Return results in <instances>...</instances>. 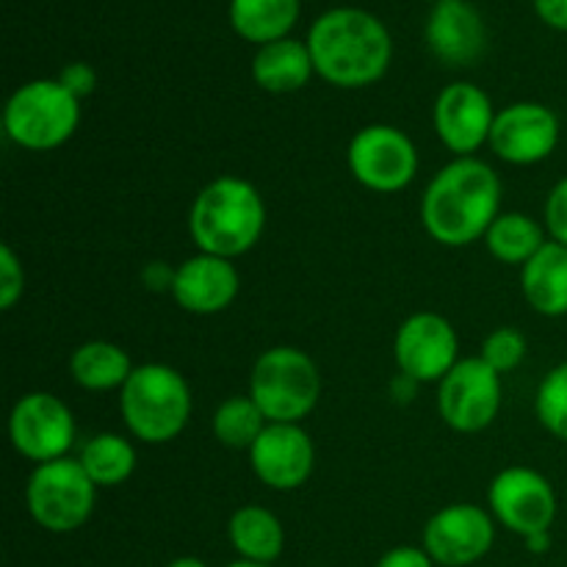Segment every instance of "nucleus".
<instances>
[{
    "label": "nucleus",
    "instance_id": "1",
    "mask_svg": "<svg viewBox=\"0 0 567 567\" xmlns=\"http://www.w3.org/2000/svg\"><path fill=\"white\" fill-rule=\"evenodd\" d=\"M502 214V177L491 164L471 158L449 161L432 175L421 197V225L441 247L482 241Z\"/></svg>",
    "mask_w": 567,
    "mask_h": 567
},
{
    "label": "nucleus",
    "instance_id": "2",
    "mask_svg": "<svg viewBox=\"0 0 567 567\" xmlns=\"http://www.w3.org/2000/svg\"><path fill=\"white\" fill-rule=\"evenodd\" d=\"M316 75L336 89H365L391 70L393 39L385 22L358 6L321 11L308 31Z\"/></svg>",
    "mask_w": 567,
    "mask_h": 567
},
{
    "label": "nucleus",
    "instance_id": "3",
    "mask_svg": "<svg viewBox=\"0 0 567 567\" xmlns=\"http://www.w3.org/2000/svg\"><path fill=\"white\" fill-rule=\"evenodd\" d=\"M264 233V194L244 177L221 175L205 183L188 208V236L197 252L238 260L258 247Z\"/></svg>",
    "mask_w": 567,
    "mask_h": 567
},
{
    "label": "nucleus",
    "instance_id": "4",
    "mask_svg": "<svg viewBox=\"0 0 567 567\" xmlns=\"http://www.w3.org/2000/svg\"><path fill=\"white\" fill-rule=\"evenodd\" d=\"M192 385L166 363H142L120 391V415L127 432L150 446L177 441L192 421Z\"/></svg>",
    "mask_w": 567,
    "mask_h": 567
},
{
    "label": "nucleus",
    "instance_id": "5",
    "mask_svg": "<svg viewBox=\"0 0 567 567\" xmlns=\"http://www.w3.org/2000/svg\"><path fill=\"white\" fill-rule=\"evenodd\" d=\"M81 125V100L59 78H37L11 92L3 131L17 147L50 153L70 142Z\"/></svg>",
    "mask_w": 567,
    "mask_h": 567
},
{
    "label": "nucleus",
    "instance_id": "6",
    "mask_svg": "<svg viewBox=\"0 0 567 567\" xmlns=\"http://www.w3.org/2000/svg\"><path fill=\"white\" fill-rule=\"evenodd\" d=\"M249 396L269 424H302L321 399L319 365L299 347L266 349L249 374Z\"/></svg>",
    "mask_w": 567,
    "mask_h": 567
},
{
    "label": "nucleus",
    "instance_id": "7",
    "mask_svg": "<svg viewBox=\"0 0 567 567\" xmlns=\"http://www.w3.org/2000/svg\"><path fill=\"white\" fill-rule=\"evenodd\" d=\"M97 504V485L89 480L78 457L33 465L25 482V507L39 529L70 535L89 524Z\"/></svg>",
    "mask_w": 567,
    "mask_h": 567
},
{
    "label": "nucleus",
    "instance_id": "8",
    "mask_svg": "<svg viewBox=\"0 0 567 567\" xmlns=\"http://www.w3.org/2000/svg\"><path fill=\"white\" fill-rule=\"evenodd\" d=\"M347 166L354 181L374 194L404 192L419 177V150L396 125L374 122L360 127L347 147Z\"/></svg>",
    "mask_w": 567,
    "mask_h": 567
},
{
    "label": "nucleus",
    "instance_id": "9",
    "mask_svg": "<svg viewBox=\"0 0 567 567\" xmlns=\"http://www.w3.org/2000/svg\"><path fill=\"white\" fill-rule=\"evenodd\" d=\"M504 385L496 369L476 358H460V363L437 382V415L449 430L460 435L485 432L502 413Z\"/></svg>",
    "mask_w": 567,
    "mask_h": 567
},
{
    "label": "nucleus",
    "instance_id": "10",
    "mask_svg": "<svg viewBox=\"0 0 567 567\" xmlns=\"http://www.w3.org/2000/svg\"><path fill=\"white\" fill-rule=\"evenodd\" d=\"M75 415L70 404L50 391H31L9 413V441L20 457L33 465L70 457L75 446Z\"/></svg>",
    "mask_w": 567,
    "mask_h": 567
},
{
    "label": "nucleus",
    "instance_id": "11",
    "mask_svg": "<svg viewBox=\"0 0 567 567\" xmlns=\"http://www.w3.org/2000/svg\"><path fill=\"white\" fill-rule=\"evenodd\" d=\"M487 509L496 524L526 540L532 535L551 532L559 502L554 485L540 471L509 465L493 476L487 487Z\"/></svg>",
    "mask_w": 567,
    "mask_h": 567
},
{
    "label": "nucleus",
    "instance_id": "12",
    "mask_svg": "<svg viewBox=\"0 0 567 567\" xmlns=\"http://www.w3.org/2000/svg\"><path fill=\"white\" fill-rule=\"evenodd\" d=\"M399 374L419 385L441 382L460 363V338L452 321L435 310H419L399 324L393 338Z\"/></svg>",
    "mask_w": 567,
    "mask_h": 567
},
{
    "label": "nucleus",
    "instance_id": "13",
    "mask_svg": "<svg viewBox=\"0 0 567 567\" xmlns=\"http://www.w3.org/2000/svg\"><path fill=\"white\" fill-rule=\"evenodd\" d=\"M496 114L498 111L493 109L485 89L471 81H454L437 92L432 105V127L454 158H471L491 144Z\"/></svg>",
    "mask_w": 567,
    "mask_h": 567
},
{
    "label": "nucleus",
    "instance_id": "14",
    "mask_svg": "<svg viewBox=\"0 0 567 567\" xmlns=\"http://www.w3.org/2000/svg\"><path fill=\"white\" fill-rule=\"evenodd\" d=\"M496 518L480 504H449L424 526V551L443 567H468L491 554Z\"/></svg>",
    "mask_w": 567,
    "mask_h": 567
},
{
    "label": "nucleus",
    "instance_id": "15",
    "mask_svg": "<svg viewBox=\"0 0 567 567\" xmlns=\"http://www.w3.org/2000/svg\"><path fill=\"white\" fill-rule=\"evenodd\" d=\"M559 116L548 105L520 100L496 114L491 133V150L513 166H535L551 158L559 144Z\"/></svg>",
    "mask_w": 567,
    "mask_h": 567
},
{
    "label": "nucleus",
    "instance_id": "16",
    "mask_svg": "<svg viewBox=\"0 0 567 567\" xmlns=\"http://www.w3.org/2000/svg\"><path fill=\"white\" fill-rule=\"evenodd\" d=\"M247 454L252 474L277 493L308 485L316 468L313 437L302 424H269Z\"/></svg>",
    "mask_w": 567,
    "mask_h": 567
},
{
    "label": "nucleus",
    "instance_id": "17",
    "mask_svg": "<svg viewBox=\"0 0 567 567\" xmlns=\"http://www.w3.org/2000/svg\"><path fill=\"white\" fill-rule=\"evenodd\" d=\"M426 48L446 66H474L487 53V25L471 0H435L426 17Z\"/></svg>",
    "mask_w": 567,
    "mask_h": 567
},
{
    "label": "nucleus",
    "instance_id": "18",
    "mask_svg": "<svg viewBox=\"0 0 567 567\" xmlns=\"http://www.w3.org/2000/svg\"><path fill=\"white\" fill-rule=\"evenodd\" d=\"M241 291L236 260L197 252L177 266L172 299L192 316H216L230 308Z\"/></svg>",
    "mask_w": 567,
    "mask_h": 567
},
{
    "label": "nucleus",
    "instance_id": "19",
    "mask_svg": "<svg viewBox=\"0 0 567 567\" xmlns=\"http://www.w3.org/2000/svg\"><path fill=\"white\" fill-rule=\"evenodd\" d=\"M520 291L535 313L546 319L567 316V247L548 238L546 247L520 266Z\"/></svg>",
    "mask_w": 567,
    "mask_h": 567
},
{
    "label": "nucleus",
    "instance_id": "20",
    "mask_svg": "<svg viewBox=\"0 0 567 567\" xmlns=\"http://www.w3.org/2000/svg\"><path fill=\"white\" fill-rule=\"evenodd\" d=\"M316 75L308 42L286 37L264 44L252 55V81L269 94H293Z\"/></svg>",
    "mask_w": 567,
    "mask_h": 567
},
{
    "label": "nucleus",
    "instance_id": "21",
    "mask_svg": "<svg viewBox=\"0 0 567 567\" xmlns=\"http://www.w3.org/2000/svg\"><path fill=\"white\" fill-rule=\"evenodd\" d=\"M227 537L238 559L258 565H275L286 551V529L271 509L260 504H244L227 520Z\"/></svg>",
    "mask_w": 567,
    "mask_h": 567
},
{
    "label": "nucleus",
    "instance_id": "22",
    "mask_svg": "<svg viewBox=\"0 0 567 567\" xmlns=\"http://www.w3.org/2000/svg\"><path fill=\"white\" fill-rule=\"evenodd\" d=\"M299 0H230L227 20L236 37L252 42L255 48L291 37L299 22Z\"/></svg>",
    "mask_w": 567,
    "mask_h": 567
},
{
    "label": "nucleus",
    "instance_id": "23",
    "mask_svg": "<svg viewBox=\"0 0 567 567\" xmlns=\"http://www.w3.org/2000/svg\"><path fill=\"white\" fill-rule=\"evenodd\" d=\"M133 369L136 365H133L131 354L120 343L111 341H86L70 354V374L83 391H122Z\"/></svg>",
    "mask_w": 567,
    "mask_h": 567
},
{
    "label": "nucleus",
    "instance_id": "24",
    "mask_svg": "<svg viewBox=\"0 0 567 567\" xmlns=\"http://www.w3.org/2000/svg\"><path fill=\"white\" fill-rule=\"evenodd\" d=\"M482 241L498 264L524 266L546 247L548 233L524 210H502Z\"/></svg>",
    "mask_w": 567,
    "mask_h": 567
},
{
    "label": "nucleus",
    "instance_id": "25",
    "mask_svg": "<svg viewBox=\"0 0 567 567\" xmlns=\"http://www.w3.org/2000/svg\"><path fill=\"white\" fill-rule=\"evenodd\" d=\"M136 446L116 432H97L83 443L81 454H78V463L97 485V491L125 485L136 471Z\"/></svg>",
    "mask_w": 567,
    "mask_h": 567
},
{
    "label": "nucleus",
    "instance_id": "26",
    "mask_svg": "<svg viewBox=\"0 0 567 567\" xmlns=\"http://www.w3.org/2000/svg\"><path fill=\"white\" fill-rule=\"evenodd\" d=\"M266 426H269V421H266V415L260 413V408L249 393L247 396L225 399L214 410V419H210L214 437L221 446L233 449V452H249Z\"/></svg>",
    "mask_w": 567,
    "mask_h": 567
},
{
    "label": "nucleus",
    "instance_id": "27",
    "mask_svg": "<svg viewBox=\"0 0 567 567\" xmlns=\"http://www.w3.org/2000/svg\"><path fill=\"white\" fill-rule=\"evenodd\" d=\"M535 413L548 435L567 443V360L554 365L540 380L535 393Z\"/></svg>",
    "mask_w": 567,
    "mask_h": 567
},
{
    "label": "nucleus",
    "instance_id": "28",
    "mask_svg": "<svg viewBox=\"0 0 567 567\" xmlns=\"http://www.w3.org/2000/svg\"><path fill=\"white\" fill-rule=\"evenodd\" d=\"M526 352H529V341H526V336L518 327H496L482 341L480 358L504 377L524 363Z\"/></svg>",
    "mask_w": 567,
    "mask_h": 567
},
{
    "label": "nucleus",
    "instance_id": "29",
    "mask_svg": "<svg viewBox=\"0 0 567 567\" xmlns=\"http://www.w3.org/2000/svg\"><path fill=\"white\" fill-rule=\"evenodd\" d=\"M25 293V269L11 244L0 247V310H11Z\"/></svg>",
    "mask_w": 567,
    "mask_h": 567
},
{
    "label": "nucleus",
    "instance_id": "30",
    "mask_svg": "<svg viewBox=\"0 0 567 567\" xmlns=\"http://www.w3.org/2000/svg\"><path fill=\"white\" fill-rule=\"evenodd\" d=\"M543 227H546L548 238L567 247V177L554 183V188L546 197V208H543Z\"/></svg>",
    "mask_w": 567,
    "mask_h": 567
},
{
    "label": "nucleus",
    "instance_id": "31",
    "mask_svg": "<svg viewBox=\"0 0 567 567\" xmlns=\"http://www.w3.org/2000/svg\"><path fill=\"white\" fill-rule=\"evenodd\" d=\"M55 78H59L81 103L86 97H92L94 89H97V72H94V66L86 64V61H70V64L61 66Z\"/></svg>",
    "mask_w": 567,
    "mask_h": 567
},
{
    "label": "nucleus",
    "instance_id": "32",
    "mask_svg": "<svg viewBox=\"0 0 567 567\" xmlns=\"http://www.w3.org/2000/svg\"><path fill=\"white\" fill-rule=\"evenodd\" d=\"M377 567H435L424 546H396L380 557Z\"/></svg>",
    "mask_w": 567,
    "mask_h": 567
},
{
    "label": "nucleus",
    "instance_id": "33",
    "mask_svg": "<svg viewBox=\"0 0 567 567\" xmlns=\"http://www.w3.org/2000/svg\"><path fill=\"white\" fill-rule=\"evenodd\" d=\"M175 275H177V266H169L166 260H150V264L142 269V282L147 291L172 293Z\"/></svg>",
    "mask_w": 567,
    "mask_h": 567
},
{
    "label": "nucleus",
    "instance_id": "34",
    "mask_svg": "<svg viewBox=\"0 0 567 567\" xmlns=\"http://www.w3.org/2000/svg\"><path fill=\"white\" fill-rule=\"evenodd\" d=\"M535 14L554 31H567V0H532Z\"/></svg>",
    "mask_w": 567,
    "mask_h": 567
},
{
    "label": "nucleus",
    "instance_id": "35",
    "mask_svg": "<svg viewBox=\"0 0 567 567\" xmlns=\"http://www.w3.org/2000/svg\"><path fill=\"white\" fill-rule=\"evenodd\" d=\"M524 546L529 548L532 554H546L551 548V532H543V535H532L526 537Z\"/></svg>",
    "mask_w": 567,
    "mask_h": 567
},
{
    "label": "nucleus",
    "instance_id": "36",
    "mask_svg": "<svg viewBox=\"0 0 567 567\" xmlns=\"http://www.w3.org/2000/svg\"><path fill=\"white\" fill-rule=\"evenodd\" d=\"M166 567H208V565H205L199 557H177V559H172Z\"/></svg>",
    "mask_w": 567,
    "mask_h": 567
},
{
    "label": "nucleus",
    "instance_id": "37",
    "mask_svg": "<svg viewBox=\"0 0 567 567\" xmlns=\"http://www.w3.org/2000/svg\"><path fill=\"white\" fill-rule=\"evenodd\" d=\"M225 567H271V565H258V563H247V559H236V563H230Z\"/></svg>",
    "mask_w": 567,
    "mask_h": 567
}]
</instances>
